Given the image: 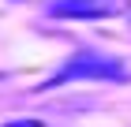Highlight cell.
<instances>
[{
    "mask_svg": "<svg viewBox=\"0 0 131 127\" xmlns=\"http://www.w3.org/2000/svg\"><path fill=\"white\" fill-rule=\"evenodd\" d=\"M4 127H45L41 120H15V123H4Z\"/></svg>",
    "mask_w": 131,
    "mask_h": 127,
    "instance_id": "cell-3",
    "label": "cell"
},
{
    "mask_svg": "<svg viewBox=\"0 0 131 127\" xmlns=\"http://www.w3.org/2000/svg\"><path fill=\"white\" fill-rule=\"evenodd\" d=\"M90 78H94V82H124V78H127V67H124V60H116V56L82 49V52H75V56L64 60V67L56 71L45 86H60V82H90ZM45 86H41V90H45Z\"/></svg>",
    "mask_w": 131,
    "mask_h": 127,
    "instance_id": "cell-1",
    "label": "cell"
},
{
    "mask_svg": "<svg viewBox=\"0 0 131 127\" xmlns=\"http://www.w3.org/2000/svg\"><path fill=\"white\" fill-rule=\"evenodd\" d=\"M52 19H116L131 15V0H56L49 4Z\"/></svg>",
    "mask_w": 131,
    "mask_h": 127,
    "instance_id": "cell-2",
    "label": "cell"
}]
</instances>
